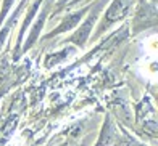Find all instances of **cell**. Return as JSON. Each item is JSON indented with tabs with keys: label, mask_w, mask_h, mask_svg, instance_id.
<instances>
[{
	"label": "cell",
	"mask_w": 158,
	"mask_h": 146,
	"mask_svg": "<svg viewBox=\"0 0 158 146\" xmlns=\"http://www.w3.org/2000/svg\"><path fill=\"white\" fill-rule=\"evenodd\" d=\"M85 13V10H81V11H77L76 14H71V16H68V18H64V21L55 29V31L52 32V34H48V37H52V35H55V34H60V32H64V31H69V29H73L74 26H76V23L79 19H81V16Z\"/></svg>",
	"instance_id": "3"
},
{
	"label": "cell",
	"mask_w": 158,
	"mask_h": 146,
	"mask_svg": "<svg viewBox=\"0 0 158 146\" xmlns=\"http://www.w3.org/2000/svg\"><path fill=\"white\" fill-rule=\"evenodd\" d=\"M45 14H47V10L40 14L39 19H37V23L34 24V27H32V32H31L29 37H27V40H26L24 52H26L27 48H31V47H32V43L35 42V39H37V35H39V32H40V29H42V26H44V23H45Z\"/></svg>",
	"instance_id": "4"
},
{
	"label": "cell",
	"mask_w": 158,
	"mask_h": 146,
	"mask_svg": "<svg viewBox=\"0 0 158 146\" xmlns=\"http://www.w3.org/2000/svg\"><path fill=\"white\" fill-rule=\"evenodd\" d=\"M13 2H15V0H3V8H2V13H0V24L3 23V19H5L6 13H8V10H10V6H11Z\"/></svg>",
	"instance_id": "5"
},
{
	"label": "cell",
	"mask_w": 158,
	"mask_h": 146,
	"mask_svg": "<svg viewBox=\"0 0 158 146\" xmlns=\"http://www.w3.org/2000/svg\"><path fill=\"white\" fill-rule=\"evenodd\" d=\"M94 23H95V13L90 16V19H87L81 27L77 29L76 34L73 35V37H71V42L77 43V45H84V42L87 40V37H89V34H90V29H92V26H94Z\"/></svg>",
	"instance_id": "2"
},
{
	"label": "cell",
	"mask_w": 158,
	"mask_h": 146,
	"mask_svg": "<svg viewBox=\"0 0 158 146\" xmlns=\"http://www.w3.org/2000/svg\"><path fill=\"white\" fill-rule=\"evenodd\" d=\"M129 3H131V0H114L105 14L106 23H113V21H118L123 18L129 10Z\"/></svg>",
	"instance_id": "1"
}]
</instances>
